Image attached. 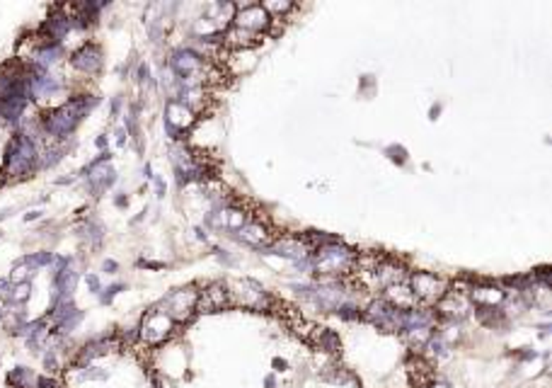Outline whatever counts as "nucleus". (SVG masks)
Listing matches in <instances>:
<instances>
[{
  "mask_svg": "<svg viewBox=\"0 0 552 388\" xmlns=\"http://www.w3.org/2000/svg\"><path fill=\"white\" fill-rule=\"evenodd\" d=\"M122 289H124V284H114V287H109L107 294H102V303H109L119 292H122Z\"/></svg>",
  "mask_w": 552,
  "mask_h": 388,
  "instance_id": "16",
  "label": "nucleus"
},
{
  "mask_svg": "<svg viewBox=\"0 0 552 388\" xmlns=\"http://www.w3.org/2000/svg\"><path fill=\"white\" fill-rule=\"evenodd\" d=\"M315 342H318L322 349H327V352H337V349H340V337H337L332 330H327V327L315 330Z\"/></svg>",
  "mask_w": 552,
  "mask_h": 388,
  "instance_id": "14",
  "label": "nucleus"
},
{
  "mask_svg": "<svg viewBox=\"0 0 552 388\" xmlns=\"http://www.w3.org/2000/svg\"><path fill=\"white\" fill-rule=\"evenodd\" d=\"M0 318H3V311H0Z\"/></svg>",
  "mask_w": 552,
  "mask_h": 388,
  "instance_id": "24",
  "label": "nucleus"
},
{
  "mask_svg": "<svg viewBox=\"0 0 552 388\" xmlns=\"http://www.w3.org/2000/svg\"><path fill=\"white\" fill-rule=\"evenodd\" d=\"M95 105H97V97H87V95L73 97L68 105H63V107L53 109L51 114H46L41 127L49 136H53V139H65L68 134H73V129L80 124V119H83Z\"/></svg>",
  "mask_w": 552,
  "mask_h": 388,
  "instance_id": "1",
  "label": "nucleus"
},
{
  "mask_svg": "<svg viewBox=\"0 0 552 388\" xmlns=\"http://www.w3.org/2000/svg\"><path fill=\"white\" fill-rule=\"evenodd\" d=\"M240 240L248 245H255V248H262L267 243V228L257 221H248L243 228H240Z\"/></svg>",
  "mask_w": 552,
  "mask_h": 388,
  "instance_id": "10",
  "label": "nucleus"
},
{
  "mask_svg": "<svg viewBox=\"0 0 552 388\" xmlns=\"http://www.w3.org/2000/svg\"><path fill=\"white\" fill-rule=\"evenodd\" d=\"M85 282H87V287L92 289V294H100V280H97L95 275H87Z\"/></svg>",
  "mask_w": 552,
  "mask_h": 388,
  "instance_id": "18",
  "label": "nucleus"
},
{
  "mask_svg": "<svg viewBox=\"0 0 552 388\" xmlns=\"http://www.w3.org/2000/svg\"><path fill=\"white\" fill-rule=\"evenodd\" d=\"M8 384L15 388H39V376L32 374L27 367H18L8 376Z\"/></svg>",
  "mask_w": 552,
  "mask_h": 388,
  "instance_id": "12",
  "label": "nucleus"
},
{
  "mask_svg": "<svg viewBox=\"0 0 552 388\" xmlns=\"http://www.w3.org/2000/svg\"><path fill=\"white\" fill-rule=\"evenodd\" d=\"M354 262H357V253L344 248L340 240H337V243L322 245V248L315 250L313 265H315V270L322 272V275H340V272L352 270Z\"/></svg>",
  "mask_w": 552,
  "mask_h": 388,
  "instance_id": "3",
  "label": "nucleus"
},
{
  "mask_svg": "<svg viewBox=\"0 0 552 388\" xmlns=\"http://www.w3.org/2000/svg\"><path fill=\"white\" fill-rule=\"evenodd\" d=\"M271 25V15L264 10V5H243V8L235 10L233 15V27H238V30H245L250 32V35H257L259 37L262 32H267Z\"/></svg>",
  "mask_w": 552,
  "mask_h": 388,
  "instance_id": "5",
  "label": "nucleus"
},
{
  "mask_svg": "<svg viewBox=\"0 0 552 388\" xmlns=\"http://www.w3.org/2000/svg\"><path fill=\"white\" fill-rule=\"evenodd\" d=\"M97 146H100V149H105V146H107V139H105V136H100V139H97Z\"/></svg>",
  "mask_w": 552,
  "mask_h": 388,
  "instance_id": "23",
  "label": "nucleus"
},
{
  "mask_svg": "<svg viewBox=\"0 0 552 388\" xmlns=\"http://www.w3.org/2000/svg\"><path fill=\"white\" fill-rule=\"evenodd\" d=\"M473 299H475V303H480V306H494V303H499L501 299H504V292H499V289H473Z\"/></svg>",
  "mask_w": 552,
  "mask_h": 388,
  "instance_id": "13",
  "label": "nucleus"
},
{
  "mask_svg": "<svg viewBox=\"0 0 552 388\" xmlns=\"http://www.w3.org/2000/svg\"><path fill=\"white\" fill-rule=\"evenodd\" d=\"M37 163H39V156H37L34 141L27 134L13 136V141L8 144V151H5V175L8 177H27L30 173H34Z\"/></svg>",
  "mask_w": 552,
  "mask_h": 388,
  "instance_id": "2",
  "label": "nucleus"
},
{
  "mask_svg": "<svg viewBox=\"0 0 552 388\" xmlns=\"http://www.w3.org/2000/svg\"><path fill=\"white\" fill-rule=\"evenodd\" d=\"M70 63H73L75 70L87 75H95L97 70L102 68V51L97 44H83L78 51L70 56Z\"/></svg>",
  "mask_w": 552,
  "mask_h": 388,
  "instance_id": "9",
  "label": "nucleus"
},
{
  "mask_svg": "<svg viewBox=\"0 0 552 388\" xmlns=\"http://www.w3.org/2000/svg\"><path fill=\"white\" fill-rule=\"evenodd\" d=\"M117 136H119V139H117V144H119V146H124V144H127V131H124V129H119V131H117Z\"/></svg>",
  "mask_w": 552,
  "mask_h": 388,
  "instance_id": "21",
  "label": "nucleus"
},
{
  "mask_svg": "<svg viewBox=\"0 0 552 388\" xmlns=\"http://www.w3.org/2000/svg\"><path fill=\"white\" fill-rule=\"evenodd\" d=\"M191 124H194V112H191L189 107H184L182 102H177L172 97V100H167L165 105V129L167 134L172 136V139H182L184 131H187Z\"/></svg>",
  "mask_w": 552,
  "mask_h": 388,
  "instance_id": "7",
  "label": "nucleus"
},
{
  "mask_svg": "<svg viewBox=\"0 0 552 388\" xmlns=\"http://www.w3.org/2000/svg\"><path fill=\"white\" fill-rule=\"evenodd\" d=\"M155 189H158V196H162V194H165V182H162L160 177L155 180Z\"/></svg>",
  "mask_w": 552,
  "mask_h": 388,
  "instance_id": "20",
  "label": "nucleus"
},
{
  "mask_svg": "<svg viewBox=\"0 0 552 388\" xmlns=\"http://www.w3.org/2000/svg\"><path fill=\"white\" fill-rule=\"evenodd\" d=\"M139 80H141V83H148V80H150V68L146 63L139 68Z\"/></svg>",
  "mask_w": 552,
  "mask_h": 388,
  "instance_id": "19",
  "label": "nucleus"
},
{
  "mask_svg": "<svg viewBox=\"0 0 552 388\" xmlns=\"http://www.w3.org/2000/svg\"><path fill=\"white\" fill-rule=\"evenodd\" d=\"M196 301H199V292H194V287L177 289L170 296L162 299V308H165L162 313L170 315L174 323H182L196 313Z\"/></svg>",
  "mask_w": 552,
  "mask_h": 388,
  "instance_id": "4",
  "label": "nucleus"
},
{
  "mask_svg": "<svg viewBox=\"0 0 552 388\" xmlns=\"http://www.w3.org/2000/svg\"><path fill=\"white\" fill-rule=\"evenodd\" d=\"M264 10H267L269 15H271V13H288V10H293V5H291V3H281V5H278V3H267Z\"/></svg>",
  "mask_w": 552,
  "mask_h": 388,
  "instance_id": "15",
  "label": "nucleus"
},
{
  "mask_svg": "<svg viewBox=\"0 0 552 388\" xmlns=\"http://www.w3.org/2000/svg\"><path fill=\"white\" fill-rule=\"evenodd\" d=\"M117 267H119V265H117L114 260H107V262H105V270H107V272H117Z\"/></svg>",
  "mask_w": 552,
  "mask_h": 388,
  "instance_id": "22",
  "label": "nucleus"
},
{
  "mask_svg": "<svg viewBox=\"0 0 552 388\" xmlns=\"http://www.w3.org/2000/svg\"><path fill=\"white\" fill-rule=\"evenodd\" d=\"M387 153H390L392 161L400 163V165H402L404 161H407V158H404V149H397V146H390V149H387Z\"/></svg>",
  "mask_w": 552,
  "mask_h": 388,
  "instance_id": "17",
  "label": "nucleus"
},
{
  "mask_svg": "<svg viewBox=\"0 0 552 388\" xmlns=\"http://www.w3.org/2000/svg\"><path fill=\"white\" fill-rule=\"evenodd\" d=\"M172 330H174V320L170 315L162 313V311H150L143 318V325H141V337L148 345H160L162 340L170 337Z\"/></svg>",
  "mask_w": 552,
  "mask_h": 388,
  "instance_id": "6",
  "label": "nucleus"
},
{
  "mask_svg": "<svg viewBox=\"0 0 552 388\" xmlns=\"http://www.w3.org/2000/svg\"><path fill=\"white\" fill-rule=\"evenodd\" d=\"M409 289H412L414 299H422V301H436L446 294V284L429 272H414L409 280Z\"/></svg>",
  "mask_w": 552,
  "mask_h": 388,
  "instance_id": "8",
  "label": "nucleus"
},
{
  "mask_svg": "<svg viewBox=\"0 0 552 388\" xmlns=\"http://www.w3.org/2000/svg\"><path fill=\"white\" fill-rule=\"evenodd\" d=\"M223 42L231 44L235 49H248L257 44V35H250V32L245 30H238V27H228L226 32H223Z\"/></svg>",
  "mask_w": 552,
  "mask_h": 388,
  "instance_id": "11",
  "label": "nucleus"
}]
</instances>
